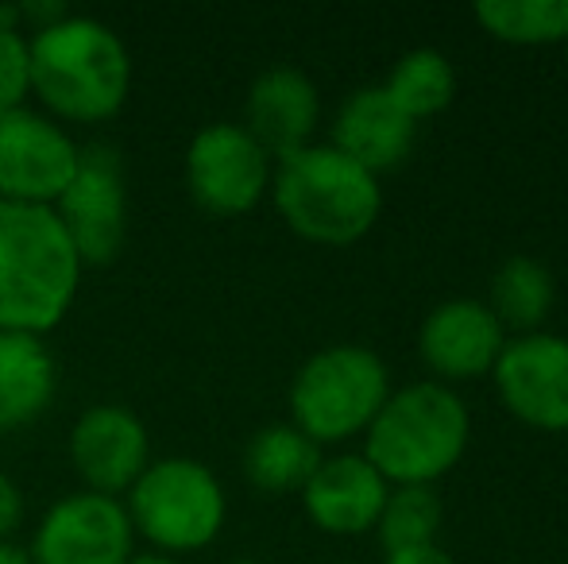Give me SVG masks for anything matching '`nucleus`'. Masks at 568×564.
<instances>
[{
    "label": "nucleus",
    "mask_w": 568,
    "mask_h": 564,
    "mask_svg": "<svg viewBox=\"0 0 568 564\" xmlns=\"http://www.w3.org/2000/svg\"><path fill=\"white\" fill-rule=\"evenodd\" d=\"M78 259L51 205L0 202V332L54 329L78 294Z\"/></svg>",
    "instance_id": "1"
},
{
    "label": "nucleus",
    "mask_w": 568,
    "mask_h": 564,
    "mask_svg": "<svg viewBox=\"0 0 568 564\" xmlns=\"http://www.w3.org/2000/svg\"><path fill=\"white\" fill-rule=\"evenodd\" d=\"M471 414L453 387L437 379L387 394L364 433V460L390 488H434L464 460Z\"/></svg>",
    "instance_id": "2"
},
{
    "label": "nucleus",
    "mask_w": 568,
    "mask_h": 564,
    "mask_svg": "<svg viewBox=\"0 0 568 564\" xmlns=\"http://www.w3.org/2000/svg\"><path fill=\"white\" fill-rule=\"evenodd\" d=\"M31 90L59 116L78 124L109 121L128 98L132 62L105 23L62 16L36 31L28 43Z\"/></svg>",
    "instance_id": "3"
},
{
    "label": "nucleus",
    "mask_w": 568,
    "mask_h": 564,
    "mask_svg": "<svg viewBox=\"0 0 568 564\" xmlns=\"http://www.w3.org/2000/svg\"><path fill=\"white\" fill-rule=\"evenodd\" d=\"M271 194L283 221L310 244L364 240L383 213V186L372 171L341 155L333 143H310L278 158L271 174Z\"/></svg>",
    "instance_id": "4"
},
{
    "label": "nucleus",
    "mask_w": 568,
    "mask_h": 564,
    "mask_svg": "<svg viewBox=\"0 0 568 564\" xmlns=\"http://www.w3.org/2000/svg\"><path fill=\"white\" fill-rule=\"evenodd\" d=\"M390 394V371L372 348L333 345L314 352L291 383L294 429L314 444H337L367 433Z\"/></svg>",
    "instance_id": "5"
},
{
    "label": "nucleus",
    "mask_w": 568,
    "mask_h": 564,
    "mask_svg": "<svg viewBox=\"0 0 568 564\" xmlns=\"http://www.w3.org/2000/svg\"><path fill=\"white\" fill-rule=\"evenodd\" d=\"M132 526L159 550H202L225 526V491L197 460H159L132 483Z\"/></svg>",
    "instance_id": "6"
},
{
    "label": "nucleus",
    "mask_w": 568,
    "mask_h": 564,
    "mask_svg": "<svg viewBox=\"0 0 568 564\" xmlns=\"http://www.w3.org/2000/svg\"><path fill=\"white\" fill-rule=\"evenodd\" d=\"M507 414L541 433H568V340L557 332L510 337L491 368Z\"/></svg>",
    "instance_id": "7"
},
{
    "label": "nucleus",
    "mask_w": 568,
    "mask_h": 564,
    "mask_svg": "<svg viewBox=\"0 0 568 564\" xmlns=\"http://www.w3.org/2000/svg\"><path fill=\"white\" fill-rule=\"evenodd\" d=\"M190 194L213 217H240L271 189V155L240 124H210L190 143Z\"/></svg>",
    "instance_id": "8"
},
{
    "label": "nucleus",
    "mask_w": 568,
    "mask_h": 564,
    "mask_svg": "<svg viewBox=\"0 0 568 564\" xmlns=\"http://www.w3.org/2000/svg\"><path fill=\"white\" fill-rule=\"evenodd\" d=\"M78 171V147L31 109L0 116V202L51 205Z\"/></svg>",
    "instance_id": "9"
},
{
    "label": "nucleus",
    "mask_w": 568,
    "mask_h": 564,
    "mask_svg": "<svg viewBox=\"0 0 568 564\" xmlns=\"http://www.w3.org/2000/svg\"><path fill=\"white\" fill-rule=\"evenodd\" d=\"M54 217L67 228L82 264H109L124 244V178L109 147L78 151V171L54 202Z\"/></svg>",
    "instance_id": "10"
},
{
    "label": "nucleus",
    "mask_w": 568,
    "mask_h": 564,
    "mask_svg": "<svg viewBox=\"0 0 568 564\" xmlns=\"http://www.w3.org/2000/svg\"><path fill=\"white\" fill-rule=\"evenodd\" d=\"M132 557V519L113 495H70L36 530L31 564H124Z\"/></svg>",
    "instance_id": "11"
},
{
    "label": "nucleus",
    "mask_w": 568,
    "mask_h": 564,
    "mask_svg": "<svg viewBox=\"0 0 568 564\" xmlns=\"http://www.w3.org/2000/svg\"><path fill=\"white\" fill-rule=\"evenodd\" d=\"M510 332L499 325L491 306L479 298H449L426 314L418 329V352L437 383H468L491 376L495 360L507 348Z\"/></svg>",
    "instance_id": "12"
},
{
    "label": "nucleus",
    "mask_w": 568,
    "mask_h": 564,
    "mask_svg": "<svg viewBox=\"0 0 568 564\" xmlns=\"http://www.w3.org/2000/svg\"><path fill=\"white\" fill-rule=\"evenodd\" d=\"M390 483L364 460V452H344L317 464L310 483L302 488V506L310 522L325 534L356 537L375 530Z\"/></svg>",
    "instance_id": "13"
},
{
    "label": "nucleus",
    "mask_w": 568,
    "mask_h": 564,
    "mask_svg": "<svg viewBox=\"0 0 568 564\" xmlns=\"http://www.w3.org/2000/svg\"><path fill=\"white\" fill-rule=\"evenodd\" d=\"M70 452L98 495H116L128 491L148 468V433L140 418L120 407H93L82 414L70 437Z\"/></svg>",
    "instance_id": "14"
},
{
    "label": "nucleus",
    "mask_w": 568,
    "mask_h": 564,
    "mask_svg": "<svg viewBox=\"0 0 568 564\" xmlns=\"http://www.w3.org/2000/svg\"><path fill=\"white\" fill-rule=\"evenodd\" d=\"M322 121V98L317 85L302 70L275 66L260 74L247 93V136L267 155L286 158L310 147L314 129Z\"/></svg>",
    "instance_id": "15"
},
{
    "label": "nucleus",
    "mask_w": 568,
    "mask_h": 564,
    "mask_svg": "<svg viewBox=\"0 0 568 564\" xmlns=\"http://www.w3.org/2000/svg\"><path fill=\"white\" fill-rule=\"evenodd\" d=\"M418 140V124L387 98L383 85H364L337 109L333 121V147L372 171L379 178L383 171H395L406 163Z\"/></svg>",
    "instance_id": "16"
},
{
    "label": "nucleus",
    "mask_w": 568,
    "mask_h": 564,
    "mask_svg": "<svg viewBox=\"0 0 568 564\" xmlns=\"http://www.w3.org/2000/svg\"><path fill=\"white\" fill-rule=\"evenodd\" d=\"M54 394V360L39 337L0 332V433L28 425Z\"/></svg>",
    "instance_id": "17"
},
{
    "label": "nucleus",
    "mask_w": 568,
    "mask_h": 564,
    "mask_svg": "<svg viewBox=\"0 0 568 564\" xmlns=\"http://www.w3.org/2000/svg\"><path fill=\"white\" fill-rule=\"evenodd\" d=\"M554 298H557L554 271L541 259L510 256L491 275V298H487V306L499 317L503 329L523 337V332H538L546 325Z\"/></svg>",
    "instance_id": "18"
},
{
    "label": "nucleus",
    "mask_w": 568,
    "mask_h": 564,
    "mask_svg": "<svg viewBox=\"0 0 568 564\" xmlns=\"http://www.w3.org/2000/svg\"><path fill=\"white\" fill-rule=\"evenodd\" d=\"M322 464V444L310 441L302 429L294 425H267L252 437L244 452V472L267 495H286V491H302L310 475Z\"/></svg>",
    "instance_id": "19"
},
{
    "label": "nucleus",
    "mask_w": 568,
    "mask_h": 564,
    "mask_svg": "<svg viewBox=\"0 0 568 564\" xmlns=\"http://www.w3.org/2000/svg\"><path fill=\"white\" fill-rule=\"evenodd\" d=\"M387 98L410 116L414 124L445 113L456 98V66L445 51L437 47H414L390 66L383 82Z\"/></svg>",
    "instance_id": "20"
},
{
    "label": "nucleus",
    "mask_w": 568,
    "mask_h": 564,
    "mask_svg": "<svg viewBox=\"0 0 568 564\" xmlns=\"http://www.w3.org/2000/svg\"><path fill=\"white\" fill-rule=\"evenodd\" d=\"M471 20L510 47H549L568 39V0H484Z\"/></svg>",
    "instance_id": "21"
},
{
    "label": "nucleus",
    "mask_w": 568,
    "mask_h": 564,
    "mask_svg": "<svg viewBox=\"0 0 568 564\" xmlns=\"http://www.w3.org/2000/svg\"><path fill=\"white\" fill-rule=\"evenodd\" d=\"M442 519L445 506L437 488H390L379 522H375V534L387 553L418 550V545H437Z\"/></svg>",
    "instance_id": "22"
},
{
    "label": "nucleus",
    "mask_w": 568,
    "mask_h": 564,
    "mask_svg": "<svg viewBox=\"0 0 568 564\" xmlns=\"http://www.w3.org/2000/svg\"><path fill=\"white\" fill-rule=\"evenodd\" d=\"M28 90V39L20 31H0V116L20 109Z\"/></svg>",
    "instance_id": "23"
},
{
    "label": "nucleus",
    "mask_w": 568,
    "mask_h": 564,
    "mask_svg": "<svg viewBox=\"0 0 568 564\" xmlns=\"http://www.w3.org/2000/svg\"><path fill=\"white\" fill-rule=\"evenodd\" d=\"M20 519H23L20 491H16V483L8 480V475H0V542H4L16 526H20Z\"/></svg>",
    "instance_id": "24"
},
{
    "label": "nucleus",
    "mask_w": 568,
    "mask_h": 564,
    "mask_svg": "<svg viewBox=\"0 0 568 564\" xmlns=\"http://www.w3.org/2000/svg\"><path fill=\"white\" fill-rule=\"evenodd\" d=\"M383 564H456L442 545H418V550H398L387 553Z\"/></svg>",
    "instance_id": "25"
},
{
    "label": "nucleus",
    "mask_w": 568,
    "mask_h": 564,
    "mask_svg": "<svg viewBox=\"0 0 568 564\" xmlns=\"http://www.w3.org/2000/svg\"><path fill=\"white\" fill-rule=\"evenodd\" d=\"M0 564H31V557L20 550V545H12V542H0Z\"/></svg>",
    "instance_id": "26"
},
{
    "label": "nucleus",
    "mask_w": 568,
    "mask_h": 564,
    "mask_svg": "<svg viewBox=\"0 0 568 564\" xmlns=\"http://www.w3.org/2000/svg\"><path fill=\"white\" fill-rule=\"evenodd\" d=\"M124 564H174V561H166V557H128Z\"/></svg>",
    "instance_id": "27"
},
{
    "label": "nucleus",
    "mask_w": 568,
    "mask_h": 564,
    "mask_svg": "<svg viewBox=\"0 0 568 564\" xmlns=\"http://www.w3.org/2000/svg\"><path fill=\"white\" fill-rule=\"evenodd\" d=\"M229 564H260V561H229Z\"/></svg>",
    "instance_id": "28"
},
{
    "label": "nucleus",
    "mask_w": 568,
    "mask_h": 564,
    "mask_svg": "<svg viewBox=\"0 0 568 564\" xmlns=\"http://www.w3.org/2000/svg\"><path fill=\"white\" fill-rule=\"evenodd\" d=\"M565 62H568V39H565Z\"/></svg>",
    "instance_id": "29"
}]
</instances>
